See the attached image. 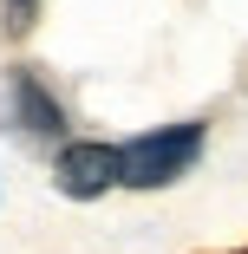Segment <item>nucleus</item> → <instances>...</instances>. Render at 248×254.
<instances>
[{
  "instance_id": "obj_1",
  "label": "nucleus",
  "mask_w": 248,
  "mask_h": 254,
  "mask_svg": "<svg viewBox=\"0 0 248 254\" xmlns=\"http://www.w3.org/2000/svg\"><path fill=\"white\" fill-rule=\"evenodd\" d=\"M209 143V124L203 118H183V124H157L131 143H118V189H170L196 170Z\"/></svg>"
},
{
  "instance_id": "obj_2",
  "label": "nucleus",
  "mask_w": 248,
  "mask_h": 254,
  "mask_svg": "<svg viewBox=\"0 0 248 254\" xmlns=\"http://www.w3.org/2000/svg\"><path fill=\"white\" fill-rule=\"evenodd\" d=\"M53 183L66 202H98L105 189H118V143L105 137H66L53 157Z\"/></svg>"
},
{
  "instance_id": "obj_3",
  "label": "nucleus",
  "mask_w": 248,
  "mask_h": 254,
  "mask_svg": "<svg viewBox=\"0 0 248 254\" xmlns=\"http://www.w3.org/2000/svg\"><path fill=\"white\" fill-rule=\"evenodd\" d=\"M7 118L26 143H59L66 137V105L53 98V85H46L33 65H13L7 72Z\"/></svg>"
},
{
  "instance_id": "obj_4",
  "label": "nucleus",
  "mask_w": 248,
  "mask_h": 254,
  "mask_svg": "<svg viewBox=\"0 0 248 254\" xmlns=\"http://www.w3.org/2000/svg\"><path fill=\"white\" fill-rule=\"evenodd\" d=\"M39 7H46V0H0V33H7V39H26L33 20H39Z\"/></svg>"
},
{
  "instance_id": "obj_5",
  "label": "nucleus",
  "mask_w": 248,
  "mask_h": 254,
  "mask_svg": "<svg viewBox=\"0 0 248 254\" xmlns=\"http://www.w3.org/2000/svg\"><path fill=\"white\" fill-rule=\"evenodd\" d=\"M242 254H248V248H242Z\"/></svg>"
}]
</instances>
